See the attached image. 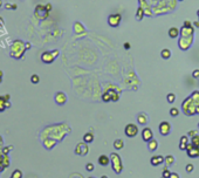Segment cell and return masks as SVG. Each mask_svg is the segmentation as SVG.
I'll use <instances>...</instances> for the list:
<instances>
[{
	"label": "cell",
	"instance_id": "277c9868",
	"mask_svg": "<svg viewBox=\"0 0 199 178\" xmlns=\"http://www.w3.org/2000/svg\"><path fill=\"white\" fill-rule=\"evenodd\" d=\"M88 152H89V146H88V143H85V142L78 143L75 148V153L77 156H85Z\"/></svg>",
	"mask_w": 199,
	"mask_h": 178
},
{
	"label": "cell",
	"instance_id": "f6af8a7d",
	"mask_svg": "<svg viewBox=\"0 0 199 178\" xmlns=\"http://www.w3.org/2000/svg\"><path fill=\"white\" fill-rule=\"evenodd\" d=\"M4 76V73H3V70H0V77H3Z\"/></svg>",
	"mask_w": 199,
	"mask_h": 178
},
{
	"label": "cell",
	"instance_id": "2e32d148",
	"mask_svg": "<svg viewBox=\"0 0 199 178\" xmlns=\"http://www.w3.org/2000/svg\"><path fill=\"white\" fill-rule=\"evenodd\" d=\"M187 144H188V138H187V136H181L180 142H179V149H180V150H186V149H187Z\"/></svg>",
	"mask_w": 199,
	"mask_h": 178
},
{
	"label": "cell",
	"instance_id": "cb8c5ba5",
	"mask_svg": "<svg viewBox=\"0 0 199 178\" xmlns=\"http://www.w3.org/2000/svg\"><path fill=\"white\" fill-rule=\"evenodd\" d=\"M31 82H32L33 84H38V83L40 82V76H39L38 74H33V75L31 76Z\"/></svg>",
	"mask_w": 199,
	"mask_h": 178
},
{
	"label": "cell",
	"instance_id": "d6a6232c",
	"mask_svg": "<svg viewBox=\"0 0 199 178\" xmlns=\"http://www.w3.org/2000/svg\"><path fill=\"white\" fill-rule=\"evenodd\" d=\"M185 170H186V172H192V171L194 170V166H193V164L188 163V164L185 166Z\"/></svg>",
	"mask_w": 199,
	"mask_h": 178
},
{
	"label": "cell",
	"instance_id": "681fc988",
	"mask_svg": "<svg viewBox=\"0 0 199 178\" xmlns=\"http://www.w3.org/2000/svg\"><path fill=\"white\" fill-rule=\"evenodd\" d=\"M197 14H198V15H199V10H198V11H197Z\"/></svg>",
	"mask_w": 199,
	"mask_h": 178
},
{
	"label": "cell",
	"instance_id": "ab89813d",
	"mask_svg": "<svg viewBox=\"0 0 199 178\" xmlns=\"http://www.w3.org/2000/svg\"><path fill=\"white\" fill-rule=\"evenodd\" d=\"M194 135H197V131L195 130H192V131H188V136H194Z\"/></svg>",
	"mask_w": 199,
	"mask_h": 178
},
{
	"label": "cell",
	"instance_id": "7bdbcfd3",
	"mask_svg": "<svg viewBox=\"0 0 199 178\" xmlns=\"http://www.w3.org/2000/svg\"><path fill=\"white\" fill-rule=\"evenodd\" d=\"M26 48H27V49L31 48V43H29V42H26Z\"/></svg>",
	"mask_w": 199,
	"mask_h": 178
},
{
	"label": "cell",
	"instance_id": "816d5d0a",
	"mask_svg": "<svg viewBox=\"0 0 199 178\" xmlns=\"http://www.w3.org/2000/svg\"><path fill=\"white\" fill-rule=\"evenodd\" d=\"M179 1H183V0H179Z\"/></svg>",
	"mask_w": 199,
	"mask_h": 178
},
{
	"label": "cell",
	"instance_id": "1f68e13d",
	"mask_svg": "<svg viewBox=\"0 0 199 178\" xmlns=\"http://www.w3.org/2000/svg\"><path fill=\"white\" fill-rule=\"evenodd\" d=\"M5 7H6V10H17L18 8V6L15 4H6Z\"/></svg>",
	"mask_w": 199,
	"mask_h": 178
},
{
	"label": "cell",
	"instance_id": "f5cc1de1",
	"mask_svg": "<svg viewBox=\"0 0 199 178\" xmlns=\"http://www.w3.org/2000/svg\"><path fill=\"white\" fill-rule=\"evenodd\" d=\"M162 178H163V177H162Z\"/></svg>",
	"mask_w": 199,
	"mask_h": 178
},
{
	"label": "cell",
	"instance_id": "9c48e42d",
	"mask_svg": "<svg viewBox=\"0 0 199 178\" xmlns=\"http://www.w3.org/2000/svg\"><path fill=\"white\" fill-rule=\"evenodd\" d=\"M11 107V102H10V95H5V96H0V113L8 109Z\"/></svg>",
	"mask_w": 199,
	"mask_h": 178
},
{
	"label": "cell",
	"instance_id": "f1b7e54d",
	"mask_svg": "<svg viewBox=\"0 0 199 178\" xmlns=\"http://www.w3.org/2000/svg\"><path fill=\"white\" fill-rule=\"evenodd\" d=\"M170 115H171L172 117L178 116V115H179V109H178V108H171V109H170Z\"/></svg>",
	"mask_w": 199,
	"mask_h": 178
},
{
	"label": "cell",
	"instance_id": "ee69618b",
	"mask_svg": "<svg viewBox=\"0 0 199 178\" xmlns=\"http://www.w3.org/2000/svg\"><path fill=\"white\" fill-rule=\"evenodd\" d=\"M193 25H194L195 27H199V22H197V21H194V22H193Z\"/></svg>",
	"mask_w": 199,
	"mask_h": 178
},
{
	"label": "cell",
	"instance_id": "d4e9b609",
	"mask_svg": "<svg viewBox=\"0 0 199 178\" xmlns=\"http://www.w3.org/2000/svg\"><path fill=\"white\" fill-rule=\"evenodd\" d=\"M191 143L194 146H199V135H194L191 137Z\"/></svg>",
	"mask_w": 199,
	"mask_h": 178
},
{
	"label": "cell",
	"instance_id": "74e56055",
	"mask_svg": "<svg viewBox=\"0 0 199 178\" xmlns=\"http://www.w3.org/2000/svg\"><path fill=\"white\" fill-rule=\"evenodd\" d=\"M170 178H180V177H179V174L177 172H172L171 176H170Z\"/></svg>",
	"mask_w": 199,
	"mask_h": 178
},
{
	"label": "cell",
	"instance_id": "ac0fdd59",
	"mask_svg": "<svg viewBox=\"0 0 199 178\" xmlns=\"http://www.w3.org/2000/svg\"><path fill=\"white\" fill-rule=\"evenodd\" d=\"M178 35H179V29H178V28L171 27V28L169 29V36H170V38L174 39V38H177Z\"/></svg>",
	"mask_w": 199,
	"mask_h": 178
},
{
	"label": "cell",
	"instance_id": "5b68a950",
	"mask_svg": "<svg viewBox=\"0 0 199 178\" xmlns=\"http://www.w3.org/2000/svg\"><path fill=\"white\" fill-rule=\"evenodd\" d=\"M48 14H49V12L46 10V6H43V5H38V6L35 7V15H36L38 19L43 20V19H46V18L48 17Z\"/></svg>",
	"mask_w": 199,
	"mask_h": 178
},
{
	"label": "cell",
	"instance_id": "e575fe53",
	"mask_svg": "<svg viewBox=\"0 0 199 178\" xmlns=\"http://www.w3.org/2000/svg\"><path fill=\"white\" fill-rule=\"evenodd\" d=\"M12 149H13V148H12V145H10V146H7V148H4V149H3L4 155H8V152H10Z\"/></svg>",
	"mask_w": 199,
	"mask_h": 178
},
{
	"label": "cell",
	"instance_id": "44dd1931",
	"mask_svg": "<svg viewBox=\"0 0 199 178\" xmlns=\"http://www.w3.org/2000/svg\"><path fill=\"white\" fill-rule=\"evenodd\" d=\"M164 163H165L166 166L173 165V163H174V157H173L172 155H167V156L165 157V159H164Z\"/></svg>",
	"mask_w": 199,
	"mask_h": 178
},
{
	"label": "cell",
	"instance_id": "484cf974",
	"mask_svg": "<svg viewBox=\"0 0 199 178\" xmlns=\"http://www.w3.org/2000/svg\"><path fill=\"white\" fill-rule=\"evenodd\" d=\"M174 100H176V95H174L173 93H170V94L166 95V101H167L169 103H173Z\"/></svg>",
	"mask_w": 199,
	"mask_h": 178
},
{
	"label": "cell",
	"instance_id": "b9f144b4",
	"mask_svg": "<svg viewBox=\"0 0 199 178\" xmlns=\"http://www.w3.org/2000/svg\"><path fill=\"white\" fill-rule=\"evenodd\" d=\"M124 48H125V49H129V48H130V43H129V42H125V43H124Z\"/></svg>",
	"mask_w": 199,
	"mask_h": 178
},
{
	"label": "cell",
	"instance_id": "d590c367",
	"mask_svg": "<svg viewBox=\"0 0 199 178\" xmlns=\"http://www.w3.org/2000/svg\"><path fill=\"white\" fill-rule=\"evenodd\" d=\"M192 76H193L194 78H199V69H194V70L192 71Z\"/></svg>",
	"mask_w": 199,
	"mask_h": 178
},
{
	"label": "cell",
	"instance_id": "4dcf8cb0",
	"mask_svg": "<svg viewBox=\"0 0 199 178\" xmlns=\"http://www.w3.org/2000/svg\"><path fill=\"white\" fill-rule=\"evenodd\" d=\"M94 169H95V165H94L92 163H87V164H85V170H87V171L91 172V171H94Z\"/></svg>",
	"mask_w": 199,
	"mask_h": 178
},
{
	"label": "cell",
	"instance_id": "3957f363",
	"mask_svg": "<svg viewBox=\"0 0 199 178\" xmlns=\"http://www.w3.org/2000/svg\"><path fill=\"white\" fill-rule=\"evenodd\" d=\"M124 134H125V136L129 137V138L136 137L137 134H138V127H137V124H135V123H129V124H127L125 128H124Z\"/></svg>",
	"mask_w": 199,
	"mask_h": 178
},
{
	"label": "cell",
	"instance_id": "30bf717a",
	"mask_svg": "<svg viewBox=\"0 0 199 178\" xmlns=\"http://www.w3.org/2000/svg\"><path fill=\"white\" fill-rule=\"evenodd\" d=\"M54 100H55V103L59 104V106H63L66 102H67V95L63 93V92H57L54 96Z\"/></svg>",
	"mask_w": 199,
	"mask_h": 178
},
{
	"label": "cell",
	"instance_id": "e0dca14e",
	"mask_svg": "<svg viewBox=\"0 0 199 178\" xmlns=\"http://www.w3.org/2000/svg\"><path fill=\"white\" fill-rule=\"evenodd\" d=\"M157 148H158V142L155 138H152L151 141L148 142V149H149V151H156Z\"/></svg>",
	"mask_w": 199,
	"mask_h": 178
},
{
	"label": "cell",
	"instance_id": "bcb514c9",
	"mask_svg": "<svg viewBox=\"0 0 199 178\" xmlns=\"http://www.w3.org/2000/svg\"><path fill=\"white\" fill-rule=\"evenodd\" d=\"M3 7V0H0V8Z\"/></svg>",
	"mask_w": 199,
	"mask_h": 178
},
{
	"label": "cell",
	"instance_id": "4fadbf2b",
	"mask_svg": "<svg viewBox=\"0 0 199 178\" xmlns=\"http://www.w3.org/2000/svg\"><path fill=\"white\" fill-rule=\"evenodd\" d=\"M164 159H165V158H164L162 155H155V156L151 157L150 163H151L152 166H158V165H160L162 163H164Z\"/></svg>",
	"mask_w": 199,
	"mask_h": 178
},
{
	"label": "cell",
	"instance_id": "d6986e66",
	"mask_svg": "<svg viewBox=\"0 0 199 178\" xmlns=\"http://www.w3.org/2000/svg\"><path fill=\"white\" fill-rule=\"evenodd\" d=\"M123 146H124V141H123V139L118 138V139H115V141H114V148H115L116 150H121Z\"/></svg>",
	"mask_w": 199,
	"mask_h": 178
},
{
	"label": "cell",
	"instance_id": "f35d334b",
	"mask_svg": "<svg viewBox=\"0 0 199 178\" xmlns=\"http://www.w3.org/2000/svg\"><path fill=\"white\" fill-rule=\"evenodd\" d=\"M45 6H46V10H47L48 12L52 11V4H47V5H45Z\"/></svg>",
	"mask_w": 199,
	"mask_h": 178
},
{
	"label": "cell",
	"instance_id": "4316f807",
	"mask_svg": "<svg viewBox=\"0 0 199 178\" xmlns=\"http://www.w3.org/2000/svg\"><path fill=\"white\" fill-rule=\"evenodd\" d=\"M171 173L172 172H170V170H169V166H165L164 167V170H163V178H170V176H171Z\"/></svg>",
	"mask_w": 199,
	"mask_h": 178
},
{
	"label": "cell",
	"instance_id": "52a82bcc",
	"mask_svg": "<svg viewBox=\"0 0 199 178\" xmlns=\"http://www.w3.org/2000/svg\"><path fill=\"white\" fill-rule=\"evenodd\" d=\"M158 130H159V134H160L162 136H167V135H170V132H171V124H170L169 122H166V121H163V122L159 124Z\"/></svg>",
	"mask_w": 199,
	"mask_h": 178
},
{
	"label": "cell",
	"instance_id": "603a6c76",
	"mask_svg": "<svg viewBox=\"0 0 199 178\" xmlns=\"http://www.w3.org/2000/svg\"><path fill=\"white\" fill-rule=\"evenodd\" d=\"M10 178H22V171L19 170V169H15V170L12 172V174H11Z\"/></svg>",
	"mask_w": 199,
	"mask_h": 178
},
{
	"label": "cell",
	"instance_id": "7402d4cb",
	"mask_svg": "<svg viewBox=\"0 0 199 178\" xmlns=\"http://www.w3.org/2000/svg\"><path fill=\"white\" fill-rule=\"evenodd\" d=\"M160 55H162V57H163L164 60H167V59L171 57V50L167 49V48H164V49L160 52Z\"/></svg>",
	"mask_w": 199,
	"mask_h": 178
},
{
	"label": "cell",
	"instance_id": "ffe728a7",
	"mask_svg": "<svg viewBox=\"0 0 199 178\" xmlns=\"http://www.w3.org/2000/svg\"><path fill=\"white\" fill-rule=\"evenodd\" d=\"M83 142H85V143H91V142H94V135H92V132H87V134H84V135H83Z\"/></svg>",
	"mask_w": 199,
	"mask_h": 178
},
{
	"label": "cell",
	"instance_id": "ba28073f",
	"mask_svg": "<svg viewBox=\"0 0 199 178\" xmlns=\"http://www.w3.org/2000/svg\"><path fill=\"white\" fill-rule=\"evenodd\" d=\"M186 151H187L188 157H191V158L199 157V146H194L192 143H188V144H187Z\"/></svg>",
	"mask_w": 199,
	"mask_h": 178
},
{
	"label": "cell",
	"instance_id": "6da1fadb",
	"mask_svg": "<svg viewBox=\"0 0 199 178\" xmlns=\"http://www.w3.org/2000/svg\"><path fill=\"white\" fill-rule=\"evenodd\" d=\"M26 50H27L26 43L22 40L18 39V40L13 41V43H12V46L10 48V55H11V57H13L15 60H20L24 56Z\"/></svg>",
	"mask_w": 199,
	"mask_h": 178
},
{
	"label": "cell",
	"instance_id": "9a60e30c",
	"mask_svg": "<svg viewBox=\"0 0 199 178\" xmlns=\"http://www.w3.org/2000/svg\"><path fill=\"white\" fill-rule=\"evenodd\" d=\"M97 162H98V164L101 165V166H107L110 163V158L108 156H106V155H101V156L98 157Z\"/></svg>",
	"mask_w": 199,
	"mask_h": 178
},
{
	"label": "cell",
	"instance_id": "5bb4252c",
	"mask_svg": "<svg viewBox=\"0 0 199 178\" xmlns=\"http://www.w3.org/2000/svg\"><path fill=\"white\" fill-rule=\"evenodd\" d=\"M148 115L145 114V113H139L138 115H137V123L138 124H141V125H145L146 123H148Z\"/></svg>",
	"mask_w": 199,
	"mask_h": 178
},
{
	"label": "cell",
	"instance_id": "7c38bea8",
	"mask_svg": "<svg viewBox=\"0 0 199 178\" xmlns=\"http://www.w3.org/2000/svg\"><path fill=\"white\" fill-rule=\"evenodd\" d=\"M142 138L145 142H149L153 138V131L151 130V128H144L142 130Z\"/></svg>",
	"mask_w": 199,
	"mask_h": 178
},
{
	"label": "cell",
	"instance_id": "7a4b0ae2",
	"mask_svg": "<svg viewBox=\"0 0 199 178\" xmlns=\"http://www.w3.org/2000/svg\"><path fill=\"white\" fill-rule=\"evenodd\" d=\"M110 156H111V157H110V162H111V164H113V165H111V166H113V170H114L117 174H120V173L122 172V170H123L122 159H121L120 155L116 153V152H113Z\"/></svg>",
	"mask_w": 199,
	"mask_h": 178
},
{
	"label": "cell",
	"instance_id": "f907efd6",
	"mask_svg": "<svg viewBox=\"0 0 199 178\" xmlns=\"http://www.w3.org/2000/svg\"><path fill=\"white\" fill-rule=\"evenodd\" d=\"M198 128H199V123H198Z\"/></svg>",
	"mask_w": 199,
	"mask_h": 178
},
{
	"label": "cell",
	"instance_id": "60d3db41",
	"mask_svg": "<svg viewBox=\"0 0 199 178\" xmlns=\"http://www.w3.org/2000/svg\"><path fill=\"white\" fill-rule=\"evenodd\" d=\"M4 24H5V22H4V19H3L1 17H0V27H3V26H4Z\"/></svg>",
	"mask_w": 199,
	"mask_h": 178
},
{
	"label": "cell",
	"instance_id": "836d02e7",
	"mask_svg": "<svg viewBox=\"0 0 199 178\" xmlns=\"http://www.w3.org/2000/svg\"><path fill=\"white\" fill-rule=\"evenodd\" d=\"M142 18H143V10H142V7H139L137 10V20H141Z\"/></svg>",
	"mask_w": 199,
	"mask_h": 178
},
{
	"label": "cell",
	"instance_id": "8fae6325",
	"mask_svg": "<svg viewBox=\"0 0 199 178\" xmlns=\"http://www.w3.org/2000/svg\"><path fill=\"white\" fill-rule=\"evenodd\" d=\"M54 60H55V57L53 56L52 52H43V53L41 54V61H42L43 63L49 64V63H53Z\"/></svg>",
	"mask_w": 199,
	"mask_h": 178
},
{
	"label": "cell",
	"instance_id": "7dc6e473",
	"mask_svg": "<svg viewBox=\"0 0 199 178\" xmlns=\"http://www.w3.org/2000/svg\"><path fill=\"white\" fill-rule=\"evenodd\" d=\"M101 178H108V176H106V174H104V176H102Z\"/></svg>",
	"mask_w": 199,
	"mask_h": 178
},
{
	"label": "cell",
	"instance_id": "f546056e",
	"mask_svg": "<svg viewBox=\"0 0 199 178\" xmlns=\"http://www.w3.org/2000/svg\"><path fill=\"white\" fill-rule=\"evenodd\" d=\"M102 100L104 101V102H109V101H111V97H110V94L108 93V92H106L103 95H102Z\"/></svg>",
	"mask_w": 199,
	"mask_h": 178
},
{
	"label": "cell",
	"instance_id": "8d00e7d4",
	"mask_svg": "<svg viewBox=\"0 0 199 178\" xmlns=\"http://www.w3.org/2000/svg\"><path fill=\"white\" fill-rule=\"evenodd\" d=\"M52 54H53V56L56 59V57L59 56V50H57V49H54V50H52Z\"/></svg>",
	"mask_w": 199,
	"mask_h": 178
},
{
	"label": "cell",
	"instance_id": "83f0119b",
	"mask_svg": "<svg viewBox=\"0 0 199 178\" xmlns=\"http://www.w3.org/2000/svg\"><path fill=\"white\" fill-rule=\"evenodd\" d=\"M108 93L110 94V97H111V101H118V94H116L115 92H113V90H108Z\"/></svg>",
	"mask_w": 199,
	"mask_h": 178
},
{
	"label": "cell",
	"instance_id": "c3c4849f",
	"mask_svg": "<svg viewBox=\"0 0 199 178\" xmlns=\"http://www.w3.org/2000/svg\"><path fill=\"white\" fill-rule=\"evenodd\" d=\"M3 82V77H0V83H1Z\"/></svg>",
	"mask_w": 199,
	"mask_h": 178
},
{
	"label": "cell",
	"instance_id": "8992f818",
	"mask_svg": "<svg viewBox=\"0 0 199 178\" xmlns=\"http://www.w3.org/2000/svg\"><path fill=\"white\" fill-rule=\"evenodd\" d=\"M121 20H122V15L116 13V14H110L108 17V24L109 26L111 27H117L120 24H121Z\"/></svg>",
	"mask_w": 199,
	"mask_h": 178
}]
</instances>
